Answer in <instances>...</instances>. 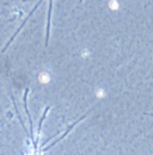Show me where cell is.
<instances>
[{
  "instance_id": "1",
  "label": "cell",
  "mask_w": 153,
  "mask_h": 155,
  "mask_svg": "<svg viewBox=\"0 0 153 155\" xmlns=\"http://www.w3.org/2000/svg\"><path fill=\"white\" fill-rule=\"evenodd\" d=\"M109 4H110V7H111V9H112V10H115V9H117V6H118V5H117L118 3L116 1V0H110V3H109Z\"/></svg>"
}]
</instances>
